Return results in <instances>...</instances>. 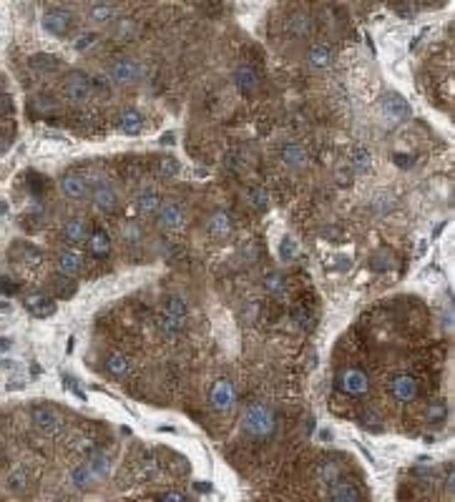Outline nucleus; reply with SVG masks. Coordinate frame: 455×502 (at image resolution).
<instances>
[{"instance_id": "f257e3e1", "label": "nucleus", "mask_w": 455, "mask_h": 502, "mask_svg": "<svg viewBox=\"0 0 455 502\" xmlns=\"http://www.w3.org/2000/svg\"><path fill=\"white\" fill-rule=\"evenodd\" d=\"M277 427V415L264 402H252L242 415V432L250 437H269Z\"/></svg>"}, {"instance_id": "f03ea898", "label": "nucleus", "mask_w": 455, "mask_h": 502, "mask_svg": "<svg viewBox=\"0 0 455 502\" xmlns=\"http://www.w3.org/2000/svg\"><path fill=\"white\" fill-rule=\"evenodd\" d=\"M31 422L46 437H58L65 430V420L55 407L50 405H33L31 407Z\"/></svg>"}, {"instance_id": "7ed1b4c3", "label": "nucleus", "mask_w": 455, "mask_h": 502, "mask_svg": "<svg viewBox=\"0 0 455 502\" xmlns=\"http://www.w3.org/2000/svg\"><path fill=\"white\" fill-rule=\"evenodd\" d=\"M41 23H43L46 31H48L50 36H55V38H68L71 31L76 28V13H73L71 8L55 6L43 13Z\"/></svg>"}, {"instance_id": "20e7f679", "label": "nucleus", "mask_w": 455, "mask_h": 502, "mask_svg": "<svg viewBox=\"0 0 455 502\" xmlns=\"http://www.w3.org/2000/svg\"><path fill=\"white\" fill-rule=\"evenodd\" d=\"M63 96H65V101H71V103L91 101V96H93L91 78H88L86 73H81V70H71V73H65Z\"/></svg>"}, {"instance_id": "39448f33", "label": "nucleus", "mask_w": 455, "mask_h": 502, "mask_svg": "<svg viewBox=\"0 0 455 502\" xmlns=\"http://www.w3.org/2000/svg\"><path fill=\"white\" fill-rule=\"evenodd\" d=\"M380 114H382V121L387 129H395L402 121L410 119V106H407L405 98L397 96V93H387V96L382 98V103H380Z\"/></svg>"}, {"instance_id": "423d86ee", "label": "nucleus", "mask_w": 455, "mask_h": 502, "mask_svg": "<svg viewBox=\"0 0 455 502\" xmlns=\"http://www.w3.org/2000/svg\"><path fill=\"white\" fill-rule=\"evenodd\" d=\"M109 78L116 86H131V83H136L141 78V65L131 58H116L109 65Z\"/></svg>"}, {"instance_id": "0eeeda50", "label": "nucleus", "mask_w": 455, "mask_h": 502, "mask_svg": "<svg viewBox=\"0 0 455 502\" xmlns=\"http://www.w3.org/2000/svg\"><path fill=\"white\" fill-rule=\"evenodd\" d=\"M159 227L166 229V231H181L186 227V211L181 209L176 201H164L156 211Z\"/></svg>"}, {"instance_id": "6e6552de", "label": "nucleus", "mask_w": 455, "mask_h": 502, "mask_svg": "<svg viewBox=\"0 0 455 502\" xmlns=\"http://www.w3.org/2000/svg\"><path fill=\"white\" fill-rule=\"evenodd\" d=\"M209 402H212L214 412H229L237 405V392H234V384L229 379H219L217 384L209 392Z\"/></svg>"}, {"instance_id": "1a4fd4ad", "label": "nucleus", "mask_w": 455, "mask_h": 502, "mask_svg": "<svg viewBox=\"0 0 455 502\" xmlns=\"http://www.w3.org/2000/svg\"><path fill=\"white\" fill-rule=\"evenodd\" d=\"M390 397L400 405H407L417 397V379L410 374H397L390 379Z\"/></svg>"}, {"instance_id": "9d476101", "label": "nucleus", "mask_w": 455, "mask_h": 502, "mask_svg": "<svg viewBox=\"0 0 455 502\" xmlns=\"http://www.w3.org/2000/svg\"><path fill=\"white\" fill-rule=\"evenodd\" d=\"M86 21L96 28H106L116 21V8L111 6L109 0H91L86 11Z\"/></svg>"}, {"instance_id": "9b49d317", "label": "nucleus", "mask_w": 455, "mask_h": 502, "mask_svg": "<svg viewBox=\"0 0 455 502\" xmlns=\"http://www.w3.org/2000/svg\"><path fill=\"white\" fill-rule=\"evenodd\" d=\"M340 389L350 394V397H363V394H368V389H370L368 374H365L363 369H347V372L340 377Z\"/></svg>"}, {"instance_id": "f8f14e48", "label": "nucleus", "mask_w": 455, "mask_h": 502, "mask_svg": "<svg viewBox=\"0 0 455 502\" xmlns=\"http://www.w3.org/2000/svg\"><path fill=\"white\" fill-rule=\"evenodd\" d=\"M60 189H63V194L73 201H83L86 196H91L88 178L81 176V173H65V176L60 178Z\"/></svg>"}, {"instance_id": "ddd939ff", "label": "nucleus", "mask_w": 455, "mask_h": 502, "mask_svg": "<svg viewBox=\"0 0 455 502\" xmlns=\"http://www.w3.org/2000/svg\"><path fill=\"white\" fill-rule=\"evenodd\" d=\"M55 266H58V271L63 276L81 274L83 254H81V251H76V249H63V251H58V256H55Z\"/></svg>"}, {"instance_id": "4468645a", "label": "nucleus", "mask_w": 455, "mask_h": 502, "mask_svg": "<svg viewBox=\"0 0 455 502\" xmlns=\"http://www.w3.org/2000/svg\"><path fill=\"white\" fill-rule=\"evenodd\" d=\"M91 201H93V209L101 211V214H111V211H116V206H119V194H116L111 186L101 184L96 186V189H91Z\"/></svg>"}, {"instance_id": "2eb2a0df", "label": "nucleus", "mask_w": 455, "mask_h": 502, "mask_svg": "<svg viewBox=\"0 0 455 502\" xmlns=\"http://www.w3.org/2000/svg\"><path fill=\"white\" fill-rule=\"evenodd\" d=\"M88 236H91V231H88V222L81 217H73L65 222L63 227V239L65 244H71V246H78V244H86Z\"/></svg>"}, {"instance_id": "dca6fc26", "label": "nucleus", "mask_w": 455, "mask_h": 502, "mask_svg": "<svg viewBox=\"0 0 455 502\" xmlns=\"http://www.w3.org/2000/svg\"><path fill=\"white\" fill-rule=\"evenodd\" d=\"M327 497H330L332 502H358L360 497H363V492H360L353 482L335 480V482H330V487H327Z\"/></svg>"}, {"instance_id": "f3484780", "label": "nucleus", "mask_w": 455, "mask_h": 502, "mask_svg": "<svg viewBox=\"0 0 455 502\" xmlns=\"http://www.w3.org/2000/svg\"><path fill=\"white\" fill-rule=\"evenodd\" d=\"M234 83H237L239 93L250 96V93H255L257 86H259V76H257V70L252 68V65H237V68H234Z\"/></svg>"}, {"instance_id": "a211bd4d", "label": "nucleus", "mask_w": 455, "mask_h": 502, "mask_svg": "<svg viewBox=\"0 0 455 502\" xmlns=\"http://www.w3.org/2000/svg\"><path fill=\"white\" fill-rule=\"evenodd\" d=\"M307 60L314 68H330L332 60H335V50H332L330 43H314L307 53Z\"/></svg>"}, {"instance_id": "6ab92c4d", "label": "nucleus", "mask_w": 455, "mask_h": 502, "mask_svg": "<svg viewBox=\"0 0 455 502\" xmlns=\"http://www.w3.org/2000/svg\"><path fill=\"white\" fill-rule=\"evenodd\" d=\"M26 309L36 319H46L55 314V302H50L48 297H41V294H33V297L26 299Z\"/></svg>"}, {"instance_id": "aec40b11", "label": "nucleus", "mask_w": 455, "mask_h": 502, "mask_svg": "<svg viewBox=\"0 0 455 502\" xmlns=\"http://www.w3.org/2000/svg\"><path fill=\"white\" fill-rule=\"evenodd\" d=\"M282 163L287 168H302L304 163H307V151H304L299 143L289 141V143H284L282 146Z\"/></svg>"}, {"instance_id": "412c9836", "label": "nucleus", "mask_w": 455, "mask_h": 502, "mask_svg": "<svg viewBox=\"0 0 455 502\" xmlns=\"http://www.w3.org/2000/svg\"><path fill=\"white\" fill-rule=\"evenodd\" d=\"M88 470L93 472V477H96V480H106V477L111 475V457L106 452H91L88 454Z\"/></svg>"}, {"instance_id": "4be33fe9", "label": "nucleus", "mask_w": 455, "mask_h": 502, "mask_svg": "<svg viewBox=\"0 0 455 502\" xmlns=\"http://www.w3.org/2000/svg\"><path fill=\"white\" fill-rule=\"evenodd\" d=\"M119 129H121V133H126V136H139L144 131V116L134 109L124 111L119 119Z\"/></svg>"}, {"instance_id": "5701e85b", "label": "nucleus", "mask_w": 455, "mask_h": 502, "mask_svg": "<svg viewBox=\"0 0 455 502\" xmlns=\"http://www.w3.org/2000/svg\"><path fill=\"white\" fill-rule=\"evenodd\" d=\"M68 480H71V485L76 487V490H91L93 482H98L96 477H93V472L88 470L86 462L71 467V472H68Z\"/></svg>"}, {"instance_id": "b1692460", "label": "nucleus", "mask_w": 455, "mask_h": 502, "mask_svg": "<svg viewBox=\"0 0 455 502\" xmlns=\"http://www.w3.org/2000/svg\"><path fill=\"white\" fill-rule=\"evenodd\" d=\"M103 367H106V372H109L111 377L121 379V377H126V374H129L131 364H129V359L121 354V351H111V354L103 359Z\"/></svg>"}, {"instance_id": "393cba45", "label": "nucleus", "mask_w": 455, "mask_h": 502, "mask_svg": "<svg viewBox=\"0 0 455 502\" xmlns=\"http://www.w3.org/2000/svg\"><path fill=\"white\" fill-rule=\"evenodd\" d=\"M159 206H161V196H159L154 189H146V191H141V194L136 196V211H139V214H144V217H149V214H156Z\"/></svg>"}, {"instance_id": "a878e982", "label": "nucleus", "mask_w": 455, "mask_h": 502, "mask_svg": "<svg viewBox=\"0 0 455 502\" xmlns=\"http://www.w3.org/2000/svg\"><path fill=\"white\" fill-rule=\"evenodd\" d=\"M88 246H91V251L96 256H106L111 251V239L109 234L103 231V229H96V231H91V236H88Z\"/></svg>"}, {"instance_id": "bb28decb", "label": "nucleus", "mask_w": 455, "mask_h": 502, "mask_svg": "<svg viewBox=\"0 0 455 502\" xmlns=\"http://www.w3.org/2000/svg\"><path fill=\"white\" fill-rule=\"evenodd\" d=\"M209 231H212V236H217V239L232 234V222H229V217L224 214V211H217V214L209 219Z\"/></svg>"}, {"instance_id": "cd10ccee", "label": "nucleus", "mask_w": 455, "mask_h": 502, "mask_svg": "<svg viewBox=\"0 0 455 502\" xmlns=\"http://www.w3.org/2000/svg\"><path fill=\"white\" fill-rule=\"evenodd\" d=\"M262 286H264L269 294H274V297L284 294V276H282V271H277V269L267 271L264 279H262Z\"/></svg>"}, {"instance_id": "c85d7f7f", "label": "nucleus", "mask_w": 455, "mask_h": 502, "mask_svg": "<svg viewBox=\"0 0 455 502\" xmlns=\"http://www.w3.org/2000/svg\"><path fill=\"white\" fill-rule=\"evenodd\" d=\"M289 31H292L294 38H307L309 31H312V23H309L307 16L297 13V16H292V21H289Z\"/></svg>"}, {"instance_id": "c756f323", "label": "nucleus", "mask_w": 455, "mask_h": 502, "mask_svg": "<svg viewBox=\"0 0 455 502\" xmlns=\"http://www.w3.org/2000/svg\"><path fill=\"white\" fill-rule=\"evenodd\" d=\"M31 65L38 70V73H55V70L60 68L58 58H53V55H33Z\"/></svg>"}, {"instance_id": "7c9ffc66", "label": "nucleus", "mask_w": 455, "mask_h": 502, "mask_svg": "<svg viewBox=\"0 0 455 502\" xmlns=\"http://www.w3.org/2000/svg\"><path fill=\"white\" fill-rule=\"evenodd\" d=\"M164 314L173 319H186V302L181 297H166L164 302Z\"/></svg>"}, {"instance_id": "2f4dec72", "label": "nucleus", "mask_w": 455, "mask_h": 502, "mask_svg": "<svg viewBox=\"0 0 455 502\" xmlns=\"http://www.w3.org/2000/svg\"><path fill=\"white\" fill-rule=\"evenodd\" d=\"M247 201H250L252 209L264 211L267 206H269V194H267V191L262 189V186H255V189L247 191Z\"/></svg>"}, {"instance_id": "473e14b6", "label": "nucleus", "mask_w": 455, "mask_h": 502, "mask_svg": "<svg viewBox=\"0 0 455 502\" xmlns=\"http://www.w3.org/2000/svg\"><path fill=\"white\" fill-rule=\"evenodd\" d=\"M6 485H8V490L11 492H23L28 487V472L23 470V467H16V470L8 475Z\"/></svg>"}, {"instance_id": "72a5a7b5", "label": "nucleus", "mask_w": 455, "mask_h": 502, "mask_svg": "<svg viewBox=\"0 0 455 502\" xmlns=\"http://www.w3.org/2000/svg\"><path fill=\"white\" fill-rule=\"evenodd\" d=\"M156 173L161 178H173L176 173H179V161L173 156H164L161 161L156 163Z\"/></svg>"}, {"instance_id": "f704fd0d", "label": "nucleus", "mask_w": 455, "mask_h": 502, "mask_svg": "<svg viewBox=\"0 0 455 502\" xmlns=\"http://www.w3.org/2000/svg\"><path fill=\"white\" fill-rule=\"evenodd\" d=\"M445 415H448V407H445V402H443V400L430 402L428 412H425V417H428L430 425H440V422L445 420Z\"/></svg>"}, {"instance_id": "c9c22d12", "label": "nucleus", "mask_w": 455, "mask_h": 502, "mask_svg": "<svg viewBox=\"0 0 455 502\" xmlns=\"http://www.w3.org/2000/svg\"><path fill=\"white\" fill-rule=\"evenodd\" d=\"M353 166L358 168V171H370V166H373V156H370L368 148H355L353 151Z\"/></svg>"}, {"instance_id": "e433bc0d", "label": "nucleus", "mask_w": 455, "mask_h": 502, "mask_svg": "<svg viewBox=\"0 0 455 502\" xmlns=\"http://www.w3.org/2000/svg\"><path fill=\"white\" fill-rule=\"evenodd\" d=\"M136 31V23L131 21V18H121V21H114V36L116 38H129V36H134Z\"/></svg>"}, {"instance_id": "4c0bfd02", "label": "nucleus", "mask_w": 455, "mask_h": 502, "mask_svg": "<svg viewBox=\"0 0 455 502\" xmlns=\"http://www.w3.org/2000/svg\"><path fill=\"white\" fill-rule=\"evenodd\" d=\"M98 38H101V36H98L96 31L81 33V36L76 38V50H78V53H86V50H91L93 45L98 43Z\"/></svg>"}, {"instance_id": "58836bf2", "label": "nucleus", "mask_w": 455, "mask_h": 502, "mask_svg": "<svg viewBox=\"0 0 455 502\" xmlns=\"http://www.w3.org/2000/svg\"><path fill=\"white\" fill-rule=\"evenodd\" d=\"M294 256H297V241H294L292 236H284L282 241H279V259L292 261Z\"/></svg>"}, {"instance_id": "ea45409f", "label": "nucleus", "mask_w": 455, "mask_h": 502, "mask_svg": "<svg viewBox=\"0 0 455 502\" xmlns=\"http://www.w3.org/2000/svg\"><path fill=\"white\" fill-rule=\"evenodd\" d=\"M73 449H76V452H81V454H91V452H96V440L93 437H86V435H78L76 440H73Z\"/></svg>"}, {"instance_id": "a19ab883", "label": "nucleus", "mask_w": 455, "mask_h": 502, "mask_svg": "<svg viewBox=\"0 0 455 502\" xmlns=\"http://www.w3.org/2000/svg\"><path fill=\"white\" fill-rule=\"evenodd\" d=\"M71 281V276H63V279H55V292H58L60 299H68L73 297V292H76V284H68Z\"/></svg>"}, {"instance_id": "79ce46f5", "label": "nucleus", "mask_w": 455, "mask_h": 502, "mask_svg": "<svg viewBox=\"0 0 455 502\" xmlns=\"http://www.w3.org/2000/svg\"><path fill=\"white\" fill-rule=\"evenodd\" d=\"M161 327L168 334H176V332H181V327H184V319H173L168 317V314H161Z\"/></svg>"}, {"instance_id": "37998d69", "label": "nucleus", "mask_w": 455, "mask_h": 502, "mask_svg": "<svg viewBox=\"0 0 455 502\" xmlns=\"http://www.w3.org/2000/svg\"><path fill=\"white\" fill-rule=\"evenodd\" d=\"M159 500H176V502H184L189 500V495H184V492H159Z\"/></svg>"}, {"instance_id": "c03bdc74", "label": "nucleus", "mask_w": 455, "mask_h": 502, "mask_svg": "<svg viewBox=\"0 0 455 502\" xmlns=\"http://www.w3.org/2000/svg\"><path fill=\"white\" fill-rule=\"evenodd\" d=\"M322 480L330 485V482L337 480V467H332V464H327V467H322Z\"/></svg>"}, {"instance_id": "a18cd8bd", "label": "nucleus", "mask_w": 455, "mask_h": 502, "mask_svg": "<svg viewBox=\"0 0 455 502\" xmlns=\"http://www.w3.org/2000/svg\"><path fill=\"white\" fill-rule=\"evenodd\" d=\"M392 158H395L397 166H405V168L412 166V158H410V156H392Z\"/></svg>"}, {"instance_id": "49530a36", "label": "nucleus", "mask_w": 455, "mask_h": 502, "mask_svg": "<svg viewBox=\"0 0 455 502\" xmlns=\"http://www.w3.org/2000/svg\"><path fill=\"white\" fill-rule=\"evenodd\" d=\"M159 143H164V146H173V133H164L161 138H159Z\"/></svg>"}, {"instance_id": "de8ad7c7", "label": "nucleus", "mask_w": 455, "mask_h": 502, "mask_svg": "<svg viewBox=\"0 0 455 502\" xmlns=\"http://www.w3.org/2000/svg\"><path fill=\"white\" fill-rule=\"evenodd\" d=\"M194 487L199 492H212V485H206V482H194Z\"/></svg>"}, {"instance_id": "09e8293b", "label": "nucleus", "mask_w": 455, "mask_h": 502, "mask_svg": "<svg viewBox=\"0 0 455 502\" xmlns=\"http://www.w3.org/2000/svg\"><path fill=\"white\" fill-rule=\"evenodd\" d=\"M6 349H11V339H8V337H0V351H6Z\"/></svg>"}, {"instance_id": "8fccbe9b", "label": "nucleus", "mask_w": 455, "mask_h": 502, "mask_svg": "<svg viewBox=\"0 0 455 502\" xmlns=\"http://www.w3.org/2000/svg\"><path fill=\"white\" fill-rule=\"evenodd\" d=\"M0 141H3V138H0ZM6 148H8V143H0V153L6 151Z\"/></svg>"}, {"instance_id": "3c124183", "label": "nucleus", "mask_w": 455, "mask_h": 502, "mask_svg": "<svg viewBox=\"0 0 455 502\" xmlns=\"http://www.w3.org/2000/svg\"><path fill=\"white\" fill-rule=\"evenodd\" d=\"M71 3H88V0H71Z\"/></svg>"}]
</instances>
